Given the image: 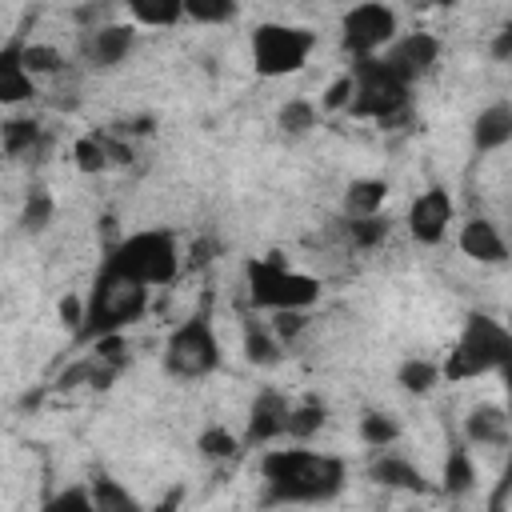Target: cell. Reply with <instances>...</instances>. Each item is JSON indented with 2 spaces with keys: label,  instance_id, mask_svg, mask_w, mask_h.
Segmentation results:
<instances>
[{
  "label": "cell",
  "instance_id": "15",
  "mask_svg": "<svg viewBox=\"0 0 512 512\" xmlns=\"http://www.w3.org/2000/svg\"><path fill=\"white\" fill-rule=\"evenodd\" d=\"M368 480H372V484H384V488L416 492V496L432 492L428 476H424V472H420L412 460H404V456H396V452H388V448L372 456V464H368Z\"/></svg>",
  "mask_w": 512,
  "mask_h": 512
},
{
  "label": "cell",
  "instance_id": "33",
  "mask_svg": "<svg viewBox=\"0 0 512 512\" xmlns=\"http://www.w3.org/2000/svg\"><path fill=\"white\" fill-rule=\"evenodd\" d=\"M344 228H348V244L352 248H376V244L388 240L392 220L388 216H368V220H348Z\"/></svg>",
  "mask_w": 512,
  "mask_h": 512
},
{
  "label": "cell",
  "instance_id": "8",
  "mask_svg": "<svg viewBox=\"0 0 512 512\" xmlns=\"http://www.w3.org/2000/svg\"><path fill=\"white\" fill-rule=\"evenodd\" d=\"M348 72H352V104H348L352 116L388 124L408 108V88L412 84H404L380 56L356 60Z\"/></svg>",
  "mask_w": 512,
  "mask_h": 512
},
{
  "label": "cell",
  "instance_id": "34",
  "mask_svg": "<svg viewBox=\"0 0 512 512\" xmlns=\"http://www.w3.org/2000/svg\"><path fill=\"white\" fill-rule=\"evenodd\" d=\"M40 512H96L92 488H88V484H68V488H60V492H52V496L40 504Z\"/></svg>",
  "mask_w": 512,
  "mask_h": 512
},
{
  "label": "cell",
  "instance_id": "31",
  "mask_svg": "<svg viewBox=\"0 0 512 512\" xmlns=\"http://www.w3.org/2000/svg\"><path fill=\"white\" fill-rule=\"evenodd\" d=\"M52 212H56V200L48 196V188H32L24 200V212H20V228L28 236H40L52 224Z\"/></svg>",
  "mask_w": 512,
  "mask_h": 512
},
{
  "label": "cell",
  "instance_id": "29",
  "mask_svg": "<svg viewBox=\"0 0 512 512\" xmlns=\"http://www.w3.org/2000/svg\"><path fill=\"white\" fill-rule=\"evenodd\" d=\"M240 448H244V440H236V436H232L228 428H220V424H212V428H204V432L196 436V452H200L204 460H212V464L232 460Z\"/></svg>",
  "mask_w": 512,
  "mask_h": 512
},
{
  "label": "cell",
  "instance_id": "10",
  "mask_svg": "<svg viewBox=\"0 0 512 512\" xmlns=\"http://www.w3.org/2000/svg\"><path fill=\"white\" fill-rule=\"evenodd\" d=\"M136 48V24L132 20H108L100 28L80 32V60L96 72H108L116 64H124Z\"/></svg>",
  "mask_w": 512,
  "mask_h": 512
},
{
  "label": "cell",
  "instance_id": "6",
  "mask_svg": "<svg viewBox=\"0 0 512 512\" xmlns=\"http://www.w3.org/2000/svg\"><path fill=\"white\" fill-rule=\"evenodd\" d=\"M316 48V32L300 28V24H280V20H264L252 28V68L264 80H280L292 76L308 64Z\"/></svg>",
  "mask_w": 512,
  "mask_h": 512
},
{
  "label": "cell",
  "instance_id": "35",
  "mask_svg": "<svg viewBox=\"0 0 512 512\" xmlns=\"http://www.w3.org/2000/svg\"><path fill=\"white\" fill-rule=\"evenodd\" d=\"M64 68V56H60V48H52V44H28L24 40V72L36 80V76H56Z\"/></svg>",
  "mask_w": 512,
  "mask_h": 512
},
{
  "label": "cell",
  "instance_id": "25",
  "mask_svg": "<svg viewBox=\"0 0 512 512\" xmlns=\"http://www.w3.org/2000/svg\"><path fill=\"white\" fill-rule=\"evenodd\" d=\"M396 380H400L404 392L424 396V392H432L444 376H440V364H432V360H424V356H412V360H404V364L396 368Z\"/></svg>",
  "mask_w": 512,
  "mask_h": 512
},
{
  "label": "cell",
  "instance_id": "2",
  "mask_svg": "<svg viewBox=\"0 0 512 512\" xmlns=\"http://www.w3.org/2000/svg\"><path fill=\"white\" fill-rule=\"evenodd\" d=\"M88 312H84V324L76 332V344H96L104 336H120L128 324H136L148 308V288L136 284L132 276L100 264L88 296H84Z\"/></svg>",
  "mask_w": 512,
  "mask_h": 512
},
{
  "label": "cell",
  "instance_id": "27",
  "mask_svg": "<svg viewBox=\"0 0 512 512\" xmlns=\"http://www.w3.org/2000/svg\"><path fill=\"white\" fill-rule=\"evenodd\" d=\"M324 420H328V408H324L320 400L292 404V416H288V440H296V444L312 440V436L324 428Z\"/></svg>",
  "mask_w": 512,
  "mask_h": 512
},
{
  "label": "cell",
  "instance_id": "28",
  "mask_svg": "<svg viewBox=\"0 0 512 512\" xmlns=\"http://www.w3.org/2000/svg\"><path fill=\"white\" fill-rule=\"evenodd\" d=\"M356 432H360V440H364L368 448H376V452H384V448H392V444L400 440V424H396L388 412H364L360 424H356Z\"/></svg>",
  "mask_w": 512,
  "mask_h": 512
},
{
  "label": "cell",
  "instance_id": "18",
  "mask_svg": "<svg viewBox=\"0 0 512 512\" xmlns=\"http://www.w3.org/2000/svg\"><path fill=\"white\" fill-rule=\"evenodd\" d=\"M512 436V412H504L500 404H476L464 416V440L468 444H484V448H504Z\"/></svg>",
  "mask_w": 512,
  "mask_h": 512
},
{
  "label": "cell",
  "instance_id": "41",
  "mask_svg": "<svg viewBox=\"0 0 512 512\" xmlns=\"http://www.w3.org/2000/svg\"><path fill=\"white\" fill-rule=\"evenodd\" d=\"M500 376H504V388H508V396H512V364H508V368H500Z\"/></svg>",
  "mask_w": 512,
  "mask_h": 512
},
{
  "label": "cell",
  "instance_id": "38",
  "mask_svg": "<svg viewBox=\"0 0 512 512\" xmlns=\"http://www.w3.org/2000/svg\"><path fill=\"white\" fill-rule=\"evenodd\" d=\"M60 320L72 328V332H80V324H84V312H88V304H84V296H64L60 300Z\"/></svg>",
  "mask_w": 512,
  "mask_h": 512
},
{
  "label": "cell",
  "instance_id": "16",
  "mask_svg": "<svg viewBox=\"0 0 512 512\" xmlns=\"http://www.w3.org/2000/svg\"><path fill=\"white\" fill-rule=\"evenodd\" d=\"M504 144H512V100H492L472 120V152L484 156Z\"/></svg>",
  "mask_w": 512,
  "mask_h": 512
},
{
  "label": "cell",
  "instance_id": "21",
  "mask_svg": "<svg viewBox=\"0 0 512 512\" xmlns=\"http://www.w3.org/2000/svg\"><path fill=\"white\" fill-rule=\"evenodd\" d=\"M88 488H92L96 512H144V504L136 500V492H128L120 480H112V476H104V472H96Z\"/></svg>",
  "mask_w": 512,
  "mask_h": 512
},
{
  "label": "cell",
  "instance_id": "37",
  "mask_svg": "<svg viewBox=\"0 0 512 512\" xmlns=\"http://www.w3.org/2000/svg\"><path fill=\"white\" fill-rule=\"evenodd\" d=\"M268 328H272V336H276L280 344H292V340L308 328V320H304V312H276Z\"/></svg>",
  "mask_w": 512,
  "mask_h": 512
},
{
  "label": "cell",
  "instance_id": "14",
  "mask_svg": "<svg viewBox=\"0 0 512 512\" xmlns=\"http://www.w3.org/2000/svg\"><path fill=\"white\" fill-rule=\"evenodd\" d=\"M456 244H460V252H464L468 260H476V264H504V260H508V240H504V232H500L492 220H484V216L464 220Z\"/></svg>",
  "mask_w": 512,
  "mask_h": 512
},
{
  "label": "cell",
  "instance_id": "5",
  "mask_svg": "<svg viewBox=\"0 0 512 512\" xmlns=\"http://www.w3.org/2000/svg\"><path fill=\"white\" fill-rule=\"evenodd\" d=\"M244 288L252 308L264 312H308L320 300V280L308 272H296L280 260H248L244 264Z\"/></svg>",
  "mask_w": 512,
  "mask_h": 512
},
{
  "label": "cell",
  "instance_id": "32",
  "mask_svg": "<svg viewBox=\"0 0 512 512\" xmlns=\"http://www.w3.org/2000/svg\"><path fill=\"white\" fill-rule=\"evenodd\" d=\"M236 16H240V8L232 0H188L184 4V20H192V24H228Z\"/></svg>",
  "mask_w": 512,
  "mask_h": 512
},
{
  "label": "cell",
  "instance_id": "3",
  "mask_svg": "<svg viewBox=\"0 0 512 512\" xmlns=\"http://www.w3.org/2000/svg\"><path fill=\"white\" fill-rule=\"evenodd\" d=\"M512 364V332L508 324L484 316V312H472L452 344V352L444 356L440 364V376L448 384H460V380H476V376H488V372H500Z\"/></svg>",
  "mask_w": 512,
  "mask_h": 512
},
{
  "label": "cell",
  "instance_id": "24",
  "mask_svg": "<svg viewBox=\"0 0 512 512\" xmlns=\"http://www.w3.org/2000/svg\"><path fill=\"white\" fill-rule=\"evenodd\" d=\"M280 340L272 336V328H264V324H256V320H244V356L252 360V364H260V368H272L276 360H280Z\"/></svg>",
  "mask_w": 512,
  "mask_h": 512
},
{
  "label": "cell",
  "instance_id": "40",
  "mask_svg": "<svg viewBox=\"0 0 512 512\" xmlns=\"http://www.w3.org/2000/svg\"><path fill=\"white\" fill-rule=\"evenodd\" d=\"M492 56H496V60H508V56H512V24H504V28L496 32V40H492Z\"/></svg>",
  "mask_w": 512,
  "mask_h": 512
},
{
  "label": "cell",
  "instance_id": "36",
  "mask_svg": "<svg viewBox=\"0 0 512 512\" xmlns=\"http://www.w3.org/2000/svg\"><path fill=\"white\" fill-rule=\"evenodd\" d=\"M348 104H352V72L336 76V80L324 88V96H320V108H324V112H340V108H348Z\"/></svg>",
  "mask_w": 512,
  "mask_h": 512
},
{
  "label": "cell",
  "instance_id": "11",
  "mask_svg": "<svg viewBox=\"0 0 512 512\" xmlns=\"http://www.w3.org/2000/svg\"><path fill=\"white\" fill-rule=\"evenodd\" d=\"M380 60H384L404 84H416V80L428 76L432 64L440 60V40H436L432 32H404V36H396V40L380 52Z\"/></svg>",
  "mask_w": 512,
  "mask_h": 512
},
{
  "label": "cell",
  "instance_id": "12",
  "mask_svg": "<svg viewBox=\"0 0 512 512\" xmlns=\"http://www.w3.org/2000/svg\"><path fill=\"white\" fill-rule=\"evenodd\" d=\"M452 216H456V204H452L448 188L432 184V188H424V192L408 204V236H412L416 244H440V240L448 236Z\"/></svg>",
  "mask_w": 512,
  "mask_h": 512
},
{
  "label": "cell",
  "instance_id": "26",
  "mask_svg": "<svg viewBox=\"0 0 512 512\" xmlns=\"http://www.w3.org/2000/svg\"><path fill=\"white\" fill-rule=\"evenodd\" d=\"M316 104L312 100H304V96H292L288 104H280V112H276V128L284 132V136H304V132H312L316 128Z\"/></svg>",
  "mask_w": 512,
  "mask_h": 512
},
{
  "label": "cell",
  "instance_id": "19",
  "mask_svg": "<svg viewBox=\"0 0 512 512\" xmlns=\"http://www.w3.org/2000/svg\"><path fill=\"white\" fill-rule=\"evenodd\" d=\"M0 140H4V152H8L12 160H24V156H32V160H36V156L48 148L44 128H40L36 120H28V116H12V120H4Z\"/></svg>",
  "mask_w": 512,
  "mask_h": 512
},
{
  "label": "cell",
  "instance_id": "9",
  "mask_svg": "<svg viewBox=\"0 0 512 512\" xmlns=\"http://www.w3.org/2000/svg\"><path fill=\"white\" fill-rule=\"evenodd\" d=\"M396 40V12L388 4H356L340 16V48L356 60L380 56Z\"/></svg>",
  "mask_w": 512,
  "mask_h": 512
},
{
  "label": "cell",
  "instance_id": "39",
  "mask_svg": "<svg viewBox=\"0 0 512 512\" xmlns=\"http://www.w3.org/2000/svg\"><path fill=\"white\" fill-rule=\"evenodd\" d=\"M508 500H512V460H508L500 484H496L492 496H488V512H508Z\"/></svg>",
  "mask_w": 512,
  "mask_h": 512
},
{
  "label": "cell",
  "instance_id": "22",
  "mask_svg": "<svg viewBox=\"0 0 512 512\" xmlns=\"http://www.w3.org/2000/svg\"><path fill=\"white\" fill-rule=\"evenodd\" d=\"M124 12L140 28H172V24L184 20V4L180 0H132Z\"/></svg>",
  "mask_w": 512,
  "mask_h": 512
},
{
  "label": "cell",
  "instance_id": "4",
  "mask_svg": "<svg viewBox=\"0 0 512 512\" xmlns=\"http://www.w3.org/2000/svg\"><path fill=\"white\" fill-rule=\"evenodd\" d=\"M108 268L132 276L144 288H164L180 276V244L168 228H140L116 240L104 256Z\"/></svg>",
  "mask_w": 512,
  "mask_h": 512
},
{
  "label": "cell",
  "instance_id": "7",
  "mask_svg": "<svg viewBox=\"0 0 512 512\" xmlns=\"http://www.w3.org/2000/svg\"><path fill=\"white\" fill-rule=\"evenodd\" d=\"M220 368V340L208 312H192L164 340V372L176 380H204Z\"/></svg>",
  "mask_w": 512,
  "mask_h": 512
},
{
  "label": "cell",
  "instance_id": "23",
  "mask_svg": "<svg viewBox=\"0 0 512 512\" xmlns=\"http://www.w3.org/2000/svg\"><path fill=\"white\" fill-rule=\"evenodd\" d=\"M440 488H444V496H468L476 488V464H472L468 448H452L448 452L444 472H440Z\"/></svg>",
  "mask_w": 512,
  "mask_h": 512
},
{
  "label": "cell",
  "instance_id": "1",
  "mask_svg": "<svg viewBox=\"0 0 512 512\" xmlns=\"http://www.w3.org/2000/svg\"><path fill=\"white\" fill-rule=\"evenodd\" d=\"M260 480L268 504H324L344 488L348 464L328 452L268 448L260 456Z\"/></svg>",
  "mask_w": 512,
  "mask_h": 512
},
{
  "label": "cell",
  "instance_id": "30",
  "mask_svg": "<svg viewBox=\"0 0 512 512\" xmlns=\"http://www.w3.org/2000/svg\"><path fill=\"white\" fill-rule=\"evenodd\" d=\"M72 160H76V168H80V172H104V168L112 164L108 136H96V132L80 136V140L72 144Z\"/></svg>",
  "mask_w": 512,
  "mask_h": 512
},
{
  "label": "cell",
  "instance_id": "13",
  "mask_svg": "<svg viewBox=\"0 0 512 512\" xmlns=\"http://www.w3.org/2000/svg\"><path fill=\"white\" fill-rule=\"evenodd\" d=\"M288 416H292V404L284 392L276 388H264L256 392L252 408H248V424H244V448H264L272 440H284L288 436Z\"/></svg>",
  "mask_w": 512,
  "mask_h": 512
},
{
  "label": "cell",
  "instance_id": "20",
  "mask_svg": "<svg viewBox=\"0 0 512 512\" xmlns=\"http://www.w3.org/2000/svg\"><path fill=\"white\" fill-rule=\"evenodd\" d=\"M384 200H388V184H384V180H372V176L352 180V184L344 188V220H368V216H380Z\"/></svg>",
  "mask_w": 512,
  "mask_h": 512
},
{
  "label": "cell",
  "instance_id": "17",
  "mask_svg": "<svg viewBox=\"0 0 512 512\" xmlns=\"http://www.w3.org/2000/svg\"><path fill=\"white\" fill-rule=\"evenodd\" d=\"M36 96V80L24 72V40H8L0 48V104H24Z\"/></svg>",
  "mask_w": 512,
  "mask_h": 512
}]
</instances>
